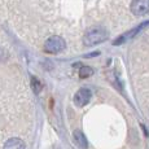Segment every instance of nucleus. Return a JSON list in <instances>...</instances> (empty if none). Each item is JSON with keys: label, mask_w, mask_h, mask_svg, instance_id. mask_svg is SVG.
Here are the masks:
<instances>
[{"label": "nucleus", "mask_w": 149, "mask_h": 149, "mask_svg": "<svg viewBox=\"0 0 149 149\" xmlns=\"http://www.w3.org/2000/svg\"><path fill=\"white\" fill-rule=\"evenodd\" d=\"M91 96H92V92H91L88 88H81L78 92L74 95V104L77 107H84L90 102Z\"/></svg>", "instance_id": "nucleus-4"}, {"label": "nucleus", "mask_w": 149, "mask_h": 149, "mask_svg": "<svg viewBox=\"0 0 149 149\" xmlns=\"http://www.w3.org/2000/svg\"><path fill=\"white\" fill-rule=\"evenodd\" d=\"M92 74H93V70H92V68H90V66H82L81 70H79V77L83 79L91 77Z\"/></svg>", "instance_id": "nucleus-8"}, {"label": "nucleus", "mask_w": 149, "mask_h": 149, "mask_svg": "<svg viewBox=\"0 0 149 149\" xmlns=\"http://www.w3.org/2000/svg\"><path fill=\"white\" fill-rule=\"evenodd\" d=\"M73 137H74V141H75L77 147H78L79 149H87V148H88L87 137L84 136V134H83L82 131H79V130L74 131Z\"/></svg>", "instance_id": "nucleus-6"}, {"label": "nucleus", "mask_w": 149, "mask_h": 149, "mask_svg": "<svg viewBox=\"0 0 149 149\" xmlns=\"http://www.w3.org/2000/svg\"><path fill=\"white\" fill-rule=\"evenodd\" d=\"M4 149H25V143L18 137H12V139L7 140Z\"/></svg>", "instance_id": "nucleus-7"}, {"label": "nucleus", "mask_w": 149, "mask_h": 149, "mask_svg": "<svg viewBox=\"0 0 149 149\" xmlns=\"http://www.w3.org/2000/svg\"><path fill=\"white\" fill-rule=\"evenodd\" d=\"M147 25H149V22H145V24H141V25H139L136 29H134V30H131V31H128V33H126V34H123V35H121L118 39H117L116 42H114V44L116 45H118V44H122V43H125V42H127L128 39H131V38H134V36L136 35L137 33H139L140 30H141L143 27H145Z\"/></svg>", "instance_id": "nucleus-5"}, {"label": "nucleus", "mask_w": 149, "mask_h": 149, "mask_svg": "<svg viewBox=\"0 0 149 149\" xmlns=\"http://www.w3.org/2000/svg\"><path fill=\"white\" fill-rule=\"evenodd\" d=\"M31 88L35 93H39L42 91V83L35 78V77H31Z\"/></svg>", "instance_id": "nucleus-9"}, {"label": "nucleus", "mask_w": 149, "mask_h": 149, "mask_svg": "<svg viewBox=\"0 0 149 149\" xmlns=\"http://www.w3.org/2000/svg\"><path fill=\"white\" fill-rule=\"evenodd\" d=\"M131 12L135 16H145L149 13V0H134L131 3Z\"/></svg>", "instance_id": "nucleus-3"}, {"label": "nucleus", "mask_w": 149, "mask_h": 149, "mask_svg": "<svg viewBox=\"0 0 149 149\" xmlns=\"http://www.w3.org/2000/svg\"><path fill=\"white\" fill-rule=\"evenodd\" d=\"M109 34L108 31L105 30L104 27H92L84 34L83 36V43L84 45L87 47H92V45H96V44H100V43L105 42L108 39Z\"/></svg>", "instance_id": "nucleus-1"}, {"label": "nucleus", "mask_w": 149, "mask_h": 149, "mask_svg": "<svg viewBox=\"0 0 149 149\" xmlns=\"http://www.w3.org/2000/svg\"><path fill=\"white\" fill-rule=\"evenodd\" d=\"M66 43L61 36H51L44 43V51L47 53H58L65 49Z\"/></svg>", "instance_id": "nucleus-2"}]
</instances>
